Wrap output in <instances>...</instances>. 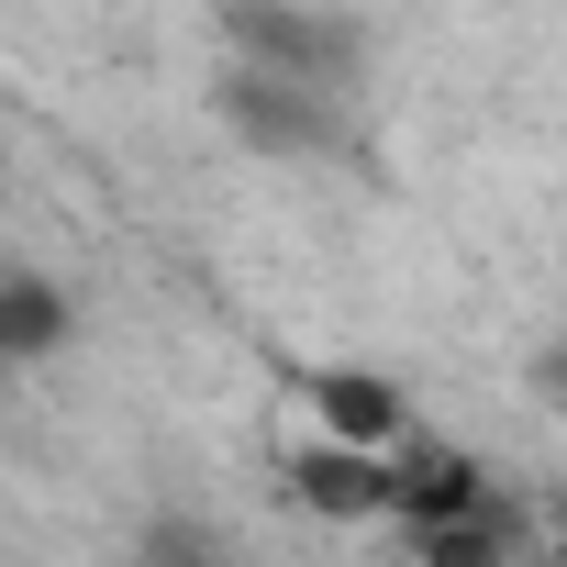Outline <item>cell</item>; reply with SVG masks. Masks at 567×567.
<instances>
[{
  "instance_id": "obj_7",
  "label": "cell",
  "mask_w": 567,
  "mask_h": 567,
  "mask_svg": "<svg viewBox=\"0 0 567 567\" xmlns=\"http://www.w3.org/2000/svg\"><path fill=\"white\" fill-rule=\"evenodd\" d=\"M56 346H68V290L34 278V267H12V278H0V357L34 368V357H56Z\"/></svg>"
},
{
  "instance_id": "obj_2",
  "label": "cell",
  "mask_w": 567,
  "mask_h": 567,
  "mask_svg": "<svg viewBox=\"0 0 567 567\" xmlns=\"http://www.w3.org/2000/svg\"><path fill=\"white\" fill-rule=\"evenodd\" d=\"M223 45H234V56H256V68L323 79V90H357V68H368L357 23H334V12H301V0H223Z\"/></svg>"
},
{
  "instance_id": "obj_5",
  "label": "cell",
  "mask_w": 567,
  "mask_h": 567,
  "mask_svg": "<svg viewBox=\"0 0 567 567\" xmlns=\"http://www.w3.org/2000/svg\"><path fill=\"white\" fill-rule=\"evenodd\" d=\"M523 545V512L489 489V501H467V512H434V523H412V556L423 567H489V556H512Z\"/></svg>"
},
{
  "instance_id": "obj_1",
  "label": "cell",
  "mask_w": 567,
  "mask_h": 567,
  "mask_svg": "<svg viewBox=\"0 0 567 567\" xmlns=\"http://www.w3.org/2000/svg\"><path fill=\"white\" fill-rule=\"evenodd\" d=\"M223 123H234L245 156H334V145H346V90L234 56V79H223Z\"/></svg>"
},
{
  "instance_id": "obj_6",
  "label": "cell",
  "mask_w": 567,
  "mask_h": 567,
  "mask_svg": "<svg viewBox=\"0 0 567 567\" xmlns=\"http://www.w3.org/2000/svg\"><path fill=\"white\" fill-rule=\"evenodd\" d=\"M312 412H323V434H346V445H401V390H390L379 368H323V379H312Z\"/></svg>"
},
{
  "instance_id": "obj_3",
  "label": "cell",
  "mask_w": 567,
  "mask_h": 567,
  "mask_svg": "<svg viewBox=\"0 0 567 567\" xmlns=\"http://www.w3.org/2000/svg\"><path fill=\"white\" fill-rule=\"evenodd\" d=\"M290 501H301V512H323V523H368V512H390V456H379V445L323 434L312 456H290Z\"/></svg>"
},
{
  "instance_id": "obj_4",
  "label": "cell",
  "mask_w": 567,
  "mask_h": 567,
  "mask_svg": "<svg viewBox=\"0 0 567 567\" xmlns=\"http://www.w3.org/2000/svg\"><path fill=\"white\" fill-rule=\"evenodd\" d=\"M467 501H489V467L467 445H412L390 467V512L401 523H434V512H467Z\"/></svg>"
},
{
  "instance_id": "obj_8",
  "label": "cell",
  "mask_w": 567,
  "mask_h": 567,
  "mask_svg": "<svg viewBox=\"0 0 567 567\" xmlns=\"http://www.w3.org/2000/svg\"><path fill=\"white\" fill-rule=\"evenodd\" d=\"M534 390H545V401L567 412V346H545V357H534Z\"/></svg>"
}]
</instances>
